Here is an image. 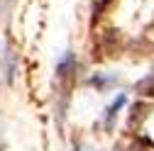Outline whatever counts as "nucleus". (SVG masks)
<instances>
[{"label":"nucleus","mask_w":154,"mask_h":151,"mask_svg":"<svg viewBox=\"0 0 154 151\" xmlns=\"http://www.w3.org/2000/svg\"><path fill=\"white\" fill-rule=\"evenodd\" d=\"M76 151H79V149H76Z\"/></svg>","instance_id":"f257e3e1"}]
</instances>
